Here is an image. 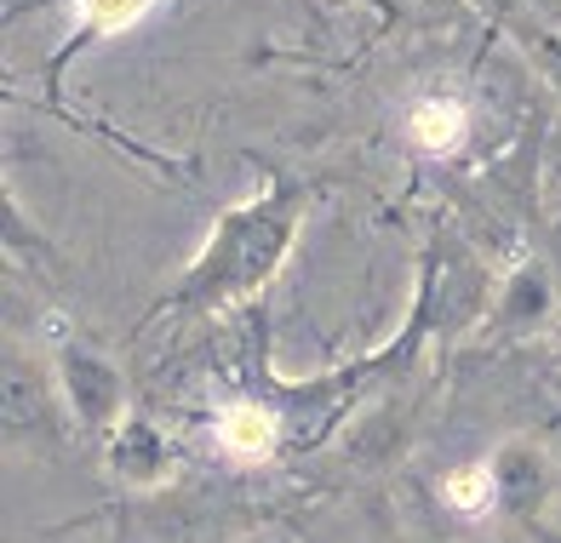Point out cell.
I'll use <instances>...</instances> for the list:
<instances>
[{
  "label": "cell",
  "mask_w": 561,
  "mask_h": 543,
  "mask_svg": "<svg viewBox=\"0 0 561 543\" xmlns=\"http://www.w3.org/2000/svg\"><path fill=\"white\" fill-rule=\"evenodd\" d=\"M465 126H470V115H465L458 97H419L413 109H407V138H413L419 149H430V154L458 149L465 143Z\"/></svg>",
  "instance_id": "cell-7"
},
{
  "label": "cell",
  "mask_w": 561,
  "mask_h": 543,
  "mask_svg": "<svg viewBox=\"0 0 561 543\" xmlns=\"http://www.w3.org/2000/svg\"><path fill=\"white\" fill-rule=\"evenodd\" d=\"M58 395L64 406L75 412V424L81 429H121L126 424V412H121V372L110 367L104 355H92V349H58Z\"/></svg>",
  "instance_id": "cell-3"
},
{
  "label": "cell",
  "mask_w": 561,
  "mask_h": 543,
  "mask_svg": "<svg viewBox=\"0 0 561 543\" xmlns=\"http://www.w3.org/2000/svg\"><path fill=\"white\" fill-rule=\"evenodd\" d=\"M550 309H556V287H550V275L539 269V264H527V269H516L499 287V309H493V326L504 332V338H516V332H539L545 321H550Z\"/></svg>",
  "instance_id": "cell-6"
},
{
  "label": "cell",
  "mask_w": 561,
  "mask_h": 543,
  "mask_svg": "<svg viewBox=\"0 0 561 543\" xmlns=\"http://www.w3.org/2000/svg\"><path fill=\"white\" fill-rule=\"evenodd\" d=\"M110 470L126 481V486H161L172 475V452L167 441L149 424L126 418L115 435H110Z\"/></svg>",
  "instance_id": "cell-5"
},
{
  "label": "cell",
  "mask_w": 561,
  "mask_h": 543,
  "mask_svg": "<svg viewBox=\"0 0 561 543\" xmlns=\"http://www.w3.org/2000/svg\"><path fill=\"white\" fill-rule=\"evenodd\" d=\"M218 447L229 458H241V463H259L275 452V418L264 406H252V401H236V406H224V418H218Z\"/></svg>",
  "instance_id": "cell-8"
},
{
  "label": "cell",
  "mask_w": 561,
  "mask_h": 543,
  "mask_svg": "<svg viewBox=\"0 0 561 543\" xmlns=\"http://www.w3.org/2000/svg\"><path fill=\"white\" fill-rule=\"evenodd\" d=\"M0 390H7V435L12 441H23V435H46L53 441L58 435V406L53 401H64L58 395V378L46 383V372H41V360H30L23 349H7V378H0Z\"/></svg>",
  "instance_id": "cell-4"
},
{
  "label": "cell",
  "mask_w": 561,
  "mask_h": 543,
  "mask_svg": "<svg viewBox=\"0 0 561 543\" xmlns=\"http://www.w3.org/2000/svg\"><path fill=\"white\" fill-rule=\"evenodd\" d=\"M488 470H493V493H499V515H510L516 527L527 532H545L556 521V504H561V470H556V452L533 435H510L488 452Z\"/></svg>",
  "instance_id": "cell-2"
},
{
  "label": "cell",
  "mask_w": 561,
  "mask_h": 543,
  "mask_svg": "<svg viewBox=\"0 0 561 543\" xmlns=\"http://www.w3.org/2000/svg\"><path fill=\"white\" fill-rule=\"evenodd\" d=\"M442 498H447V509L453 515H493L499 509V493H493V470H488V458L481 463H465V470H453L447 481H442Z\"/></svg>",
  "instance_id": "cell-9"
},
{
  "label": "cell",
  "mask_w": 561,
  "mask_h": 543,
  "mask_svg": "<svg viewBox=\"0 0 561 543\" xmlns=\"http://www.w3.org/2000/svg\"><path fill=\"white\" fill-rule=\"evenodd\" d=\"M149 0H87V30L104 35V30H121V23H133Z\"/></svg>",
  "instance_id": "cell-10"
},
{
  "label": "cell",
  "mask_w": 561,
  "mask_h": 543,
  "mask_svg": "<svg viewBox=\"0 0 561 543\" xmlns=\"http://www.w3.org/2000/svg\"><path fill=\"white\" fill-rule=\"evenodd\" d=\"M298 212H304V189H270L241 212H229L218 235L207 241V252L195 257L190 280L178 287V303H229L252 292L259 280H270L280 252L298 235Z\"/></svg>",
  "instance_id": "cell-1"
}]
</instances>
